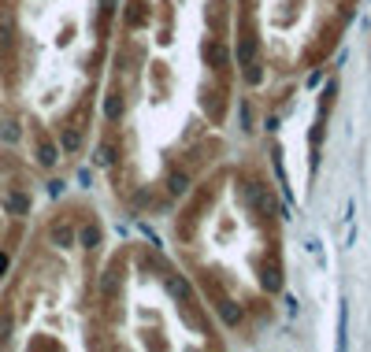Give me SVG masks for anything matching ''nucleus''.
Returning <instances> with one entry per match:
<instances>
[{"mask_svg":"<svg viewBox=\"0 0 371 352\" xmlns=\"http://www.w3.org/2000/svg\"><path fill=\"white\" fill-rule=\"evenodd\" d=\"M345 326H349V304H342V315H338V334H342L338 345H342V348H345Z\"/></svg>","mask_w":371,"mask_h":352,"instance_id":"nucleus-1","label":"nucleus"},{"mask_svg":"<svg viewBox=\"0 0 371 352\" xmlns=\"http://www.w3.org/2000/svg\"><path fill=\"white\" fill-rule=\"evenodd\" d=\"M253 52H256V41H253V37H245V41H241V49H238V59H241V63H249V59H253Z\"/></svg>","mask_w":371,"mask_h":352,"instance_id":"nucleus-2","label":"nucleus"},{"mask_svg":"<svg viewBox=\"0 0 371 352\" xmlns=\"http://www.w3.org/2000/svg\"><path fill=\"white\" fill-rule=\"evenodd\" d=\"M186 189H190V178H186V174H171V193H175V197H182Z\"/></svg>","mask_w":371,"mask_h":352,"instance_id":"nucleus-3","label":"nucleus"},{"mask_svg":"<svg viewBox=\"0 0 371 352\" xmlns=\"http://www.w3.org/2000/svg\"><path fill=\"white\" fill-rule=\"evenodd\" d=\"M37 159H41L45 167H52V163H56V149H52V145H41V156H37Z\"/></svg>","mask_w":371,"mask_h":352,"instance_id":"nucleus-4","label":"nucleus"},{"mask_svg":"<svg viewBox=\"0 0 371 352\" xmlns=\"http://www.w3.org/2000/svg\"><path fill=\"white\" fill-rule=\"evenodd\" d=\"M59 145H64L67 152H74V149H78V134H74V130H67V134H64V141H59Z\"/></svg>","mask_w":371,"mask_h":352,"instance_id":"nucleus-5","label":"nucleus"},{"mask_svg":"<svg viewBox=\"0 0 371 352\" xmlns=\"http://www.w3.org/2000/svg\"><path fill=\"white\" fill-rule=\"evenodd\" d=\"M208 56H212L215 63H226V49H223V45H212V49H208Z\"/></svg>","mask_w":371,"mask_h":352,"instance_id":"nucleus-6","label":"nucleus"},{"mask_svg":"<svg viewBox=\"0 0 371 352\" xmlns=\"http://www.w3.org/2000/svg\"><path fill=\"white\" fill-rule=\"evenodd\" d=\"M112 159H115V156H112V149H108V145H104V149H97V163H100V167H108Z\"/></svg>","mask_w":371,"mask_h":352,"instance_id":"nucleus-7","label":"nucleus"},{"mask_svg":"<svg viewBox=\"0 0 371 352\" xmlns=\"http://www.w3.org/2000/svg\"><path fill=\"white\" fill-rule=\"evenodd\" d=\"M52 237H56V241H59V245H71V230H67V226H59V230H52Z\"/></svg>","mask_w":371,"mask_h":352,"instance_id":"nucleus-8","label":"nucleus"},{"mask_svg":"<svg viewBox=\"0 0 371 352\" xmlns=\"http://www.w3.org/2000/svg\"><path fill=\"white\" fill-rule=\"evenodd\" d=\"M8 204H11V212H26V197H11Z\"/></svg>","mask_w":371,"mask_h":352,"instance_id":"nucleus-9","label":"nucleus"},{"mask_svg":"<svg viewBox=\"0 0 371 352\" xmlns=\"http://www.w3.org/2000/svg\"><path fill=\"white\" fill-rule=\"evenodd\" d=\"M0 134H4V141H19V130H15V126H11V122H8V126H4V130H0Z\"/></svg>","mask_w":371,"mask_h":352,"instance_id":"nucleus-10","label":"nucleus"},{"mask_svg":"<svg viewBox=\"0 0 371 352\" xmlns=\"http://www.w3.org/2000/svg\"><path fill=\"white\" fill-rule=\"evenodd\" d=\"M238 111H241V122H245V130H249V104L241 100V104H238Z\"/></svg>","mask_w":371,"mask_h":352,"instance_id":"nucleus-11","label":"nucleus"},{"mask_svg":"<svg viewBox=\"0 0 371 352\" xmlns=\"http://www.w3.org/2000/svg\"><path fill=\"white\" fill-rule=\"evenodd\" d=\"M4 271H8V256L0 252V275H4Z\"/></svg>","mask_w":371,"mask_h":352,"instance_id":"nucleus-12","label":"nucleus"}]
</instances>
